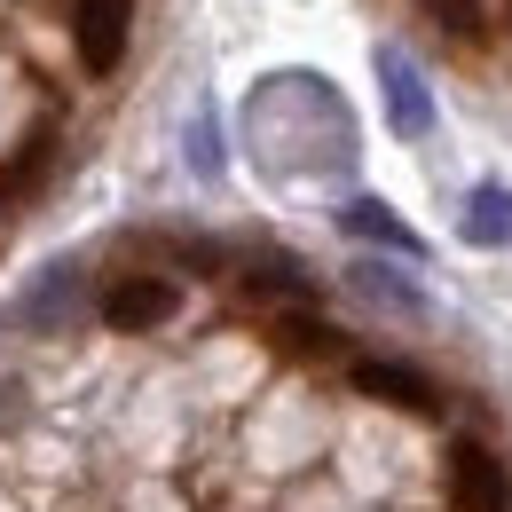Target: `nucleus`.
Segmentation results:
<instances>
[{"label":"nucleus","mask_w":512,"mask_h":512,"mask_svg":"<svg viewBox=\"0 0 512 512\" xmlns=\"http://www.w3.org/2000/svg\"><path fill=\"white\" fill-rule=\"evenodd\" d=\"M245 142L268 174H347L355 166V111L316 71H276L245 103Z\"/></svg>","instance_id":"obj_1"},{"label":"nucleus","mask_w":512,"mask_h":512,"mask_svg":"<svg viewBox=\"0 0 512 512\" xmlns=\"http://www.w3.org/2000/svg\"><path fill=\"white\" fill-rule=\"evenodd\" d=\"M174 308H182L174 268H127V276H111L95 292V316L111 331H158V323H174Z\"/></svg>","instance_id":"obj_2"},{"label":"nucleus","mask_w":512,"mask_h":512,"mask_svg":"<svg viewBox=\"0 0 512 512\" xmlns=\"http://www.w3.org/2000/svg\"><path fill=\"white\" fill-rule=\"evenodd\" d=\"M134 40V0H71V48H79V71L111 79L127 64Z\"/></svg>","instance_id":"obj_3"},{"label":"nucleus","mask_w":512,"mask_h":512,"mask_svg":"<svg viewBox=\"0 0 512 512\" xmlns=\"http://www.w3.org/2000/svg\"><path fill=\"white\" fill-rule=\"evenodd\" d=\"M371 64H379V87H386V127L402 134V142H426L434 134V87H426V71L410 64V48L386 40Z\"/></svg>","instance_id":"obj_4"},{"label":"nucleus","mask_w":512,"mask_h":512,"mask_svg":"<svg viewBox=\"0 0 512 512\" xmlns=\"http://www.w3.org/2000/svg\"><path fill=\"white\" fill-rule=\"evenodd\" d=\"M449 505L457 512H512V473L489 442H449Z\"/></svg>","instance_id":"obj_5"},{"label":"nucleus","mask_w":512,"mask_h":512,"mask_svg":"<svg viewBox=\"0 0 512 512\" xmlns=\"http://www.w3.org/2000/svg\"><path fill=\"white\" fill-rule=\"evenodd\" d=\"M347 379H355V394L394 402V410H418V418L442 410V386L426 379L418 363H394V355H347Z\"/></svg>","instance_id":"obj_6"},{"label":"nucleus","mask_w":512,"mask_h":512,"mask_svg":"<svg viewBox=\"0 0 512 512\" xmlns=\"http://www.w3.org/2000/svg\"><path fill=\"white\" fill-rule=\"evenodd\" d=\"M237 284L253 292V300H276V308H316V276H308V260L292 253H237Z\"/></svg>","instance_id":"obj_7"},{"label":"nucleus","mask_w":512,"mask_h":512,"mask_svg":"<svg viewBox=\"0 0 512 512\" xmlns=\"http://www.w3.org/2000/svg\"><path fill=\"white\" fill-rule=\"evenodd\" d=\"M71 308H79V260H56V268H40L32 292L16 300V323H24V331H56Z\"/></svg>","instance_id":"obj_8"},{"label":"nucleus","mask_w":512,"mask_h":512,"mask_svg":"<svg viewBox=\"0 0 512 512\" xmlns=\"http://www.w3.org/2000/svg\"><path fill=\"white\" fill-rule=\"evenodd\" d=\"M339 229H347V237H363V245H386V253L426 260L418 229H402V221H394V205H379V197H347V205H339Z\"/></svg>","instance_id":"obj_9"},{"label":"nucleus","mask_w":512,"mask_h":512,"mask_svg":"<svg viewBox=\"0 0 512 512\" xmlns=\"http://www.w3.org/2000/svg\"><path fill=\"white\" fill-rule=\"evenodd\" d=\"M457 237H465V245H481V253L512 245V190H505V182H481V190L465 197V221H457Z\"/></svg>","instance_id":"obj_10"},{"label":"nucleus","mask_w":512,"mask_h":512,"mask_svg":"<svg viewBox=\"0 0 512 512\" xmlns=\"http://www.w3.org/2000/svg\"><path fill=\"white\" fill-rule=\"evenodd\" d=\"M355 292H363L371 308H386V316H426V292H418L410 276H394L386 260H355Z\"/></svg>","instance_id":"obj_11"},{"label":"nucleus","mask_w":512,"mask_h":512,"mask_svg":"<svg viewBox=\"0 0 512 512\" xmlns=\"http://www.w3.org/2000/svg\"><path fill=\"white\" fill-rule=\"evenodd\" d=\"M276 347H284V355H300V363L347 355V347H339V331H331V323H323L316 308H284V316H276Z\"/></svg>","instance_id":"obj_12"},{"label":"nucleus","mask_w":512,"mask_h":512,"mask_svg":"<svg viewBox=\"0 0 512 512\" xmlns=\"http://www.w3.org/2000/svg\"><path fill=\"white\" fill-rule=\"evenodd\" d=\"M48 166H56V127L24 134V150H16V166H8V182H16V190H32V182H48Z\"/></svg>","instance_id":"obj_13"},{"label":"nucleus","mask_w":512,"mask_h":512,"mask_svg":"<svg viewBox=\"0 0 512 512\" xmlns=\"http://www.w3.org/2000/svg\"><path fill=\"white\" fill-rule=\"evenodd\" d=\"M190 166L205 174V182L221 174V127H213V103H197V111H190Z\"/></svg>","instance_id":"obj_14"},{"label":"nucleus","mask_w":512,"mask_h":512,"mask_svg":"<svg viewBox=\"0 0 512 512\" xmlns=\"http://www.w3.org/2000/svg\"><path fill=\"white\" fill-rule=\"evenodd\" d=\"M418 8H426L442 32H481V16H489L481 0H418Z\"/></svg>","instance_id":"obj_15"}]
</instances>
